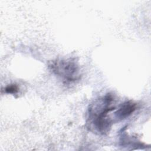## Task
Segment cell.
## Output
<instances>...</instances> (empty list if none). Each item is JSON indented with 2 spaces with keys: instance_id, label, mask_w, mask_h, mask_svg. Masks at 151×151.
Here are the masks:
<instances>
[{
  "instance_id": "3",
  "label": "cell",
  "mask_w": 151,
  "mask_h": 151,
  "mask_svg": "<svg viewBox=\"0 0 151 151\" xmlns=\"http://www.w3.org/2000/svg\"><path fill=\"white\" fill-rule=\"evenodd\" d=\"M18 87L15 85H11L8 86L5 88V91L8 93H11V94H14L16 93L18 91Z\"/></svg>"
},
{
  "instance_id": "1",
  "label": "cell",
  "mask_w": 151,
  "mask_h": 151,
  "mask_svg": "<svg viewBox=\"0 0 151 151\" xmlns=\"http://www.w3.org/2000/svg\"><path fill=\"white\" fill-rule=\"evenodd\" d=\"M55 74L64 77L67 81H74L76 79L77 67L71 61H56L50 65Z\"/></svg>"
},
{
  "instance_id": "2",
  "label": "cell",
  "mask_w": 151,
  "mask_h": 151,
  "mask_svg": "<svg viewBox=\"0 0 151 151\" xmlns=\"http://www.w3.org/2000/svg\"><path fill=\"white\" fill-rule=\"evenodd\" d=\"M136 109V103L129 101L122 104L115 112V116L117 119L122 120L130 116Z\"/></svg>"
}]
</instances>
